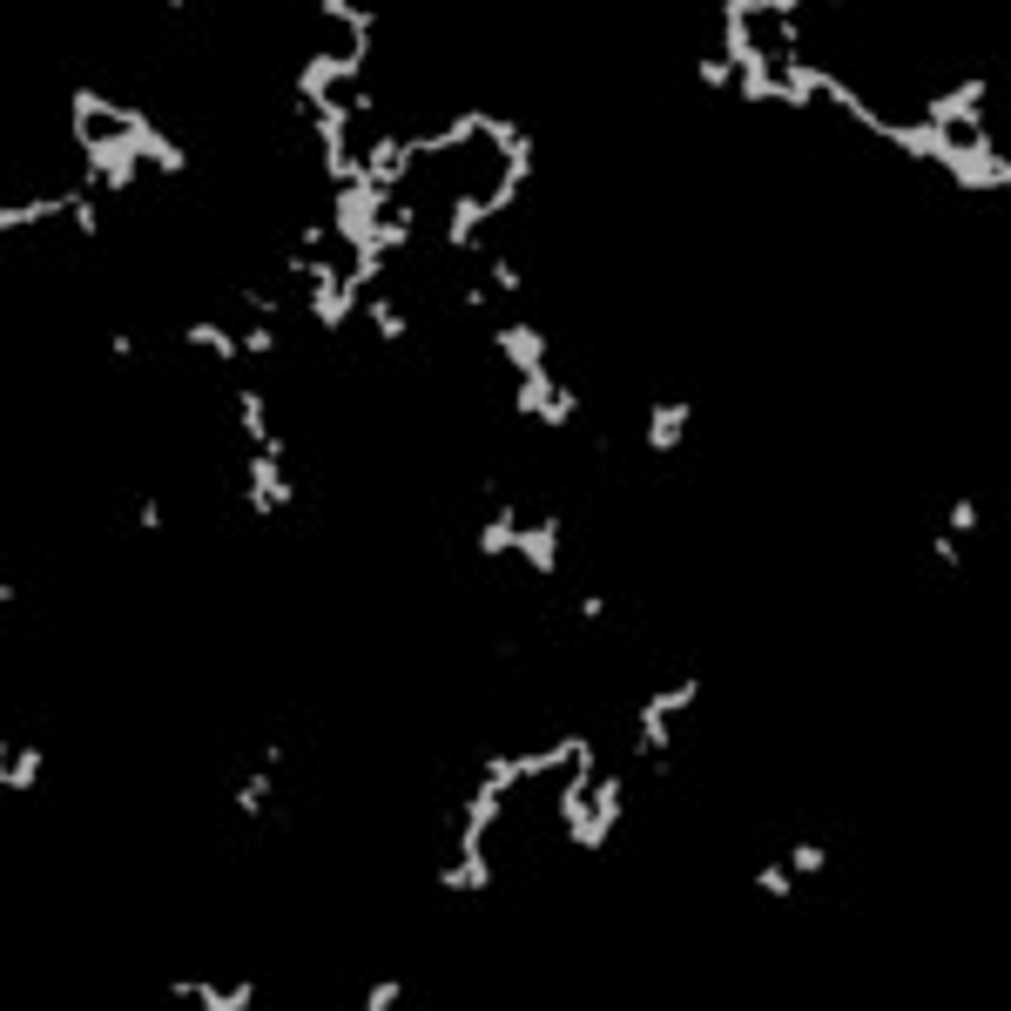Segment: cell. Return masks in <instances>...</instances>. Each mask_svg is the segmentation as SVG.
<instances>
[{"instance_id": "4", "label": "cell", "mask_w": 1011, "mask_h": 1011, "mask_svg": "<svg viewBox=\"0 0 1011 1011\" xmlns=\"http://www.w3.org/2000/svg\"><path fill=\"white\" fill-rule=\"evenodd\" d=\"M34 783H41V742L8 735L0 742V789H34Z\"/></svg>"}, {"instance_id": "16", "label": "cell", "mask_w": 1011, "mask_h": 1011, "mask_svg": "<svg viewBox=\"0 0 1011 1011\" xmlns=\"http://www.w3.org/2000/svg\"><path fill=\"white\" fill-rule=\"evenodd\" d=\"M135 526L142 533H163V499H135Z\"/></svg>"}, {"instance_id": "5", "label": "cell", "mask_w": 1011, "mask_h": 1011, "mask_svg": "<svg viewBox=\"0 0 1011 1011\" xmlns=\"http://www.w3.org/2000/svg\"><path fill=\"white\" fill-rule=\"evenodd\" d=\"M176 998H182V1004H203V1011H250V1004H257V985H203V978H176Z\"/></svg>"}, {"instance_id": "1", "label": "cell", "mask_w": 1011, "mask_h": 1011, "mask_svg": "<svg viewBox=\"0 0 1011 1011\" xmlns=\"http://www.w3.org/2000/svg\"><path fill=\"white\" fill-rule=\"evenodd\" d=\"M513 560H526V573L554 580L560 573V513H520V533H513Z\"/></svg>"}, {"instance_id": "9", "label": "cell", "mask_w": 1011, "mask_h": 1011, "mask_svg": "<svg viewBox=\"0 0 1011 1011\" xmlns=\"http://www.w3.org/2000/svg\"><path fill=\"white\" fill-rule=\"evenodd\" d=\"M486 290H492V297H520V290H526V270H520L513 257L486 250Z\"/></svg>"}, {"instance_id": "12", "label": "cell", "mask_w": 1011, "mask_h": 1011, "mask_svg": "<svg viewBox=\"0 0 1011 1011\" xmlns=\"http://www.w3.org/2000/svg\"><path fill=\"white\" fill-rule=\"evenodd\" d=\"M756 890H762V897H775V904H783V897H796V877H789V864H762V870H756Z\"/></svg>"}, {"instance_id": "14", "label": "cell", "mask_w": 1011, "mask_h": 1011, "mask_svg": "<svg viewBox=\"0 0 1011 1011\" xmlns=\"http://www.w3.org/2000/svg\"><path fill=\"white\" fill-rule=\"evenodd\" d=\"M694 82H702V88H722V95H728V88H735V68H728L722 55H702V61H694Z\"/></svg>"}, {"instance_id": "2", "label": "cell", "mask_w": 1011, "mask_h": 1011, "mask_svg": "<svg viewBox=\"0 0 1011 1011\" xmlns=\"http://www.w3.org/2000/svg\"><path fill=\"white\" fill-rule=\"evenodd\" d=\"M688 418H694V405L688 399H654L647 405V452H681V439H688Z\"/></svg>"}, {"instance_id": "15", "label": "cell", "mask_w": 1011, "mask_h": 1011, "mask_svg": "<svg viewBox=\"0 0 1011 1011\" xmlns=\"http://www.w3.org/2000/svg\"><path fill=\"white\" fill-rule=\"evenodd\" d=\"M399 998H405V985H399V978H378V985H365V998H358V1004H365V1011H392Z\"/></svg>"}, {"instance_id": "6", "label": "cell", "mask_w": 1011, "mask_h": 1011, "mask_svg": "<svg viewBox=\"0 0 1011 1011\" xmlns=\"http://www.w3.org/2000/svg\"><path fill=\"white\" fill-rule=\"evenodd\" d=\"M365 318H371L378 344H405V337H412V318H405V304H399L392 290H384V284H378V290L365 297Z\"/></svg>"}, {"instance_id": "10", "label": "cell", "mask_w": 1011, "mask_h": 1011, "mask_svg": "<svg viewBox=\"0 0 1011 1011\" xmlns=\"http://www.w3.org/2000/svg\"><path fill=\"white\" fill-rule=\"evenodd\" d=\"M830 870V843H816V836H802L796 849H789V877L802 883V877H823Z\"/></svg>"}, {"instance_id": "7", "label": "cell", "mask_w": 1011, "mask_h": 1011, "mask_svg": "<svg viewBox=\"0 0 1011 1011\" xmlns=\"http://www.w3.org/2000/svg\"><path fill=\"white\" fill-rule=\"evenodd\" d=\"M237 432H243L250 452L277 439V432H270V412H263V392H250V384H237Z\"/></svg>"}, {"instance_id": "11", "label": "cell", "mask_w": 1011, "mask_h": 1011, "mask_svg": "<svg viewBox=\"0 0 1011 1011\" xmlns=\"http://www.w3.org/2000/svg\"><path fill=\"white\" fill-rule=\"evenodd\" d=\"M284 352V337H277V324H243V358H277Z\"/></svg>"}, {"instance_id": "3", "label": "cell", "mask_w": 1011, "mask_h": 1011, "mask_svg": "<svg viewBox=\"0 0 1011 1011\" xmlns=\"http://www.w3.org/2000/svg\"><path fill=\"white\" fill-rule=\"evenodd\" d=\"M182 344H197V352H210V358L229 365V371L243 365V331H229L223 318H189V324H182Z\"/></svg>"}, {"instance_id": "17", "label": "cell", "mask_w": 1011, "mask_h": 1011, "mask_svg": "<svg viewBox=\"0 0 1011 1011\" xmlns=\"http://www.w3.org/2000/svg\"><path fill=\"white\" fill-rule=\"evenodd\" d=\"M108 358H122V365H129V358H135V337H129V331H115V337H108Z\"/></svg>"}, {"instance_id": "13", "label": "cell", "mask_w": 1011, "mask_h": 1011, "mask_svg": "<svg viewBox=\"0 0 1011 1011\" xmlns=\"http://www.w3.org/2000/svg\"><path fill=\"white\" fill-rule=\"evenodd\" d=\"M944 533H951V539L978 533V499H951V505H944Z\"/></svg>"}, {"instance_id": "8", "label": "cell", "mask_w": 1011, "mask_h": 1011, "mask_svg": "<svg viewBox=\"0 0 1011 1011\" xmlns=\"http://www.w3.org/2000/svg\"><path fill=\"white\" fill-rule=\"evenodd\" d=\"M270 789H277V769H263V762H257L250 775H237V783H229V796H237L243 816H263V809H270Z\"/></svg>"}]
</instances>
